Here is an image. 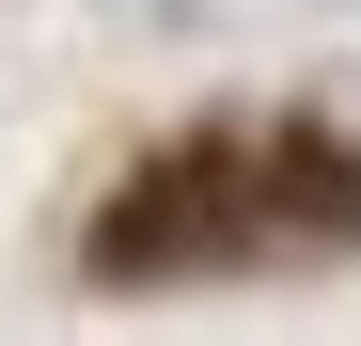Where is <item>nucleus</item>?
<instances>
[{"label":"nucleus","mask_w":361,"mask_h":346,"mask_svg":"<svg viewBox=\"0 0 361 346\" xmlns=\"http://www.w3.org/2000/svg\"><path fill=\"white\" fill-rule=\"evenodd\" d=\"M267 220L283 237H361V142H330V126L267 142Z\"/></svg>","instance_id":"obj_2"},{"label":"nucleus","mask_w":361,"mask_h":346,"mask_svg":"<svg viewBox=\"0 0 361 346\" xmlns=\"http://www.w3.org/2000/svg\"><path fill=\"white\" fill-rule=\"evenodd\" d=\"M252 237H283L267 220V157L252 142H173L157 173H126V205L94 220V268L110 283H157V268H220Z\"/></svg>","instance_id":"obj_1"}]
</instances>
